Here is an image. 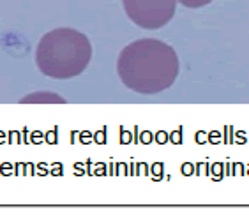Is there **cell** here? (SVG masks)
Segmentation results:
<instances>
[{
    "label": "cell",
    "instance_id": "1",
    "mask_svg": "<svg viewBox=\"0 0 249 215\" xmlns=\"http://www.w3.org/2000/svg\"><path fill=\"white\" fill-rule=\"evenodd\" d=\"M180 62L175 50L158 39H140L127 44L119 55L117 72L129 90L152 96L175 83Z\"/></svg>",
    "mask_w": 249,
    "mask_h": 215
},
{
    "label": "cell",
    "instance_id": "3",
    "mask_svg": "<svg viewBox=\"0 0 249 215\" xmlns=\"http://www.w3.org/2000/svg\"><path fill=\"white\" fill-rule=\"evenodd\" d=\"M124 9L134 25L156 30L172 21L177 0H122Z\"/></svg>",
    "mask_w": 249,
    "mask_h": 215
},
{
    "label": "cell",
    "instance_id": "4",
    "mask_svg": "<svg viewBox=\"0 0 249 215\" xmlns=\"http://www.w3.org/2000/svg\"><path fill=\"white\" fill-rule=\"evenodd\" d=\"M29 104V102H34V104H66V99H62L57 94H30V96L23 97L21 99V104Z\"/></svg>",
    "mask_w": 249,
    "mask_h": 215
},
{
    "label": "cell",
    "instance_id": "2",
    "mask_svg": "<svg viewBox=\"0 0 249 215\" xmlns=\"http://www.w3.org/2000/svg\"><path fill=\"white\" fill-rule=\"evenodd\" d=\"M92 58V44L74 29H55L44 33L36 50V64L52 80H71L82 74Z\"/></svg>",
    "mask_w": 249,
    "mask_h": 215
},
{
    "label": "cell",
    "instance_id": "5",
    "mask_svg": "<svg viewBox=\"0 0 249 215\" xmlns=\"http://www.w3.org/2000/svg\"><path fill=\"white\" fill-rule=\"evenodd\" d=\"M178 4H182L184 7H189V9H198V7H203V5L211 4L212 0H177Z\"/></svg>",
    "mask_w": 249,
    "mask_h": 215
}]
</instances>
